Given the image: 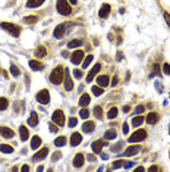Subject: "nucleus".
<instances>
[{
    "instance_id": "dca6fc26",
    "label": "nucleus",
    "mask_w": 170,
    "mask_h": 172,
    "mask_svg": "<svg viewBox=\"0 0 170 172\" xmlns=\"http://www.w3.org/2000/svg\"><path fill=\"white\" fill-rule=\"evenodd\" d=\"M81 141H82V135H81L79 133H73L72 137H70V144H72V147L81 144Z\"/></svg>"
},
{
    "instance_id": "3c124183",
    "label": "nucleus",
    "mask_w": 170,
    "mask_h": 172,
    "mask_svg": "<svg viewBox=\"0 0 170 172\" xmlns=\"http://www.w3.org/2000/svg\"><path fill=\"white\" fill-rule=\"evenodd\" d=\"M123 166H125V169H129V168L134 166V162H126L125 165H123Z\"/></svg>"
},
{
    "instance_id": "e2e57ef3",
    "label": "nucleus",
    "mask_w": 170,
    "mask_h": 172,
    "mask_svg": "<svg viewBox=\"0 0 170 172\" xmlns=\"http://www.w3.org/2000/svg\"><path fill=\"white\" fill-rule=\"evenodd\" d=\"M169 156H170V154H169Z\"/></svg>"
},
{
    "instance_id": "b1692460",
    "label": "nucleus",
    "mask_w": 170,
    "mask_h": 172,
    "mask_svg": "<svg viewBox=\"0 0 170 172\" xmlns=\"http://www.w3.org/2000/svg\"><path fill=\"white\" fill-rule=\"evenodd\" d=\"M35 56L37 57H46L47 56V50H46V47H44V46H38L37 50H35Z\"/></svg>"
},
{
    "instance_id": "4468645a",
    "label": "nucleus",
    "mask_w": 170,
    "mask_h": 172,
    "mask_svg": "<svg viewBox=\"0 0 170 172\" xmlns=\"http://www.w3.org/2000/svg\"><path fill=\"white\" fill-rule=\"evenodd\" d=\"M47 154H49V149H47V147H43L41 150H38V152H37L34 156H32V159H34V160H43V159L46 158Z\"/></svg>"
},
{
    "instance_id": "c9c22d12",
    "label": "nucleus",
    "mask_w": 170,
    "mask_h": 172,
    "mask_svg": "<svg viewBox=\"0 0 170 172\" xmlns=\"http://www.w3.org/2000/svg\"><path fill=\"white\" fill-rule=\"evenodd\" d=\"M117 112H119V110H117V107H112V109L109 110V113H107L109 119H114V118L117 116Z\"/></svg>"
},
{
    "instance_id": "7ed1b4c3",
    "label": "nucleus",
    "mask_w": 170,
    "mask_h": 172,
    "mask_svg": "<svg viewBox=\"0 0 170 172\" xmlns=\"http://www.w3.org/2000/svg\"><path fill=\"white\" fill-rule=\"evenodd\" d=\"M0 27H2L3 29H6V31H7L10 35H13V37H19L21 27H18V25L10 24V22H2V24H0Z\"/></svg>"
},
{
    "instance_id": "58836bf2",
    "label": "nucleus",
    "mask_w": 170,
    "mask_h": 172,
    "mask_svg": "<svg viewBox=\"0 0 170 172\" xmlns=\"http://www.w3.org/2000/svg\"><path fill=\"white\" fill-rule=\"evenodd\" d=\"M10 74H12V75H13V76L21 75L19 68H18V66H15V65H12V66H10Z\"/></svg>"
},
{
    "instance_id": "a18cd8bd",
    "label": "nucleus",
    "mask_w": 170,
    "mask_h": 172,
    "mask_svg": "<svg viewBox=\"0 0 170 172\" xmlns=\"http://www.w3.org/2000/svg\"><path fill=\"white\" fill-rule=\"evenodd\" d=\"M123 166V160H116V162L113 163V169H117V168Z\"/></svg>"
},
{
    "instance_id": "5fc2aeb1",
    "label": "nucleus",
    "mask_w": 170,
    "mask_h": 172,
    "mask_svg": "<svg viewBox=\"0 0 170 172\" xmlns=\"http://www.w3.org/2000/svg\"><path fill=\"white\" fill-rule=\"evenodd\" d=\"M123 133H125V134L129 133V125H128V124H123Z\"/></svg>"
},
{
    "instance_id": "052dcab7",
    "label": "nucleus",
    "mask_w": 170,
    "mask_h": 172,
    "mask_svg": "<svg viewBox=\"0 0 170 172\" xmlns=\"http://www.w3.org/2000/svg\"><path fill=\"white\" fill-rule=\"evenodd\" d=\"M88 160H91V162H94V160H95V158H94L92 154H90V156H88Z\"/></svg>"
},
{
    "instance_id": "9b49d317",
    "label": "nucleus",
    "mask_w": 170,
    "mask_h": 172,
    "mask_svg": "<svg viewBox=\"0 0 170 172\" xmlns=\"http://www.w3.org/2000/svg\"><path fill=\"white\" fill-rule=\"evenodd\" d=\"M84 59V52L82 50H76V52H73L72 57H70V60H72L73 65H78V63L82 62Z\"/></svg>"
},
{
    "instance_id": "f03ea898",
    "label": "nucleus",
    "mask_w": 170,
    "mask_h": 172,
    "mask_svg": "<svg viewBox=\"0 0 170 172\" xmlns=\"http://www.w3.org/2000/svg\"><path fill=\"white\" fill-rule=\"evenodd\" d=\"M56 9L60 15H65V16H68V15L72 13V8L69 5L68 0H57V3H56Z\"/></svg>"
},
{
    "instance_id": "a878e982",
    "label": "nucleus",
    "mask_w": 170,
    "mask_h": 172,
    "mask_svg": "<svg viewBox=\"0 0 170 172\" xmlns=\"http://www.w3.org/2000/svg\"><path fill=\"white\" fill-rule=\"evenodd\" d=\"M116 129H109V131H106V134H104V138L109 141V140H113V138H116Z\"/></svg>"
},
{
    "instance_id": "9d476101",
    "label": "nucleus",
    "mask_w": 170,
    "mask_h": 172,
    "mask_svg": "<svg viewBox=\"0 0 170 172\" xmlns=\"http://www.w3.org/2000/svg\"><path fill=\"white\" fill-rule=\"evenodd\" d=\"M65 34H66V25H65V24L57 25V27L54 28V31H53V35L56 38H62Z\"/></svg>"
},
{
    "instance_id": "7c9ffc66",
    "label": "nucleus",
    "mask_w": 170,
    "mask_h": 172,
    "mask_svg": "<svg viewBox=\"0 0 170 172\" xmlns=\"http://www.w3.org/2000/svg\"><path fill=\"white\" fill-rule=\"evenodd\" d=\"M0 152L2 153H12L13 152V147L9 146V144H0Z\"/></svg>"
},
{
    "instance_id": "6e6d98bb",
    "label": "nucleus",
    "mask_w": 170,
    "mask_h": 172,
    "mask_svg": "<svg viewBox=\"0 0 170 172\" xmlns=\"http://www.w3.org/2000/svg\"><path fill=\"white\" fill-rule=\"evenodd\" d=\"M21 171H24V172H28V171H29V166H28V165H24V166L21 168Z\"/></svg>"
},
{
    "instance_id": "393cba45",
    "label": "nucleus",
    "mask_w": 170,
    "mask_h": 172,
    "mask_svg": "<svg viewBox=\"0 0 170 172\" xmlns=\"http://www.w3.org/2000/svg\"><path fill=\"white\" fill-rule=\"evenodd\" d=\"M44 3V0H28L27 2V8H38Z\"/></svg>"
},
{
    "instance_id": "423d86ee",
    "label": "nucleus",
    "mask_w": 170,
    "mask_h": 172,
    "mask_svg": "<svg viewBox=\"0 0 170 172\" xmlns=\"http://www.w3.org/2000/svg\"><path fill=\"white\" fill-rule=\"evenodd\" d=\"M37 100H38V103H41V105H49L50 103V93L47 90L38 91V94H37Z\"/></svg>"
},
{
    "instance_id": "aec40b11",
    "label": "nucleus",
    "mask_w": 170,
    "mask_h": 172,
    "mask_svg": "<svg viewBox=\"0 0 170 172\" xmlns=\"http://www.w3.org/2000/svg\"><path fill=\"white\" fill-rule=\"evenodd\" d=\"M65 75H66V78H65V88L68 91H70L73 88V82L70 80V76H69V71H65Z\"/></svg>"
},
{
    "instance_id": "e433bc0d",
    "label": "nucleus",
    "mask_w": 170,
    "mask_h": 172,
    "mask_svg": "<svg viewBox=\"0 0 170 172\" xmlns=\"http://www.w3.org/2000/svg\"><path fill=\"white\" fill-rule=\"evenodd\" d=\"M91 90H92V93H94V96H101L103 91H104L103 90V87H100V86H94Z\"/></svg>"
},
{
    "instance_id": "4c0bfd02",
    "label": "nucleus",
    "mask_w": 170,
    "mask_h": 172,
    "mask_svg": "<svg viewBox=\"0 0 170 172\" xmlns=\"http://www.w3.org/2000/svg\"><path fill=\"white\" fill-rule=\"evenodd\" d=\"M24 21L27 24H35V22L38 21V18H37V16H25Z\"/></svg>"
},
{
    "instance_id": "20e7f679",
    "label": "nucleus",
    "mask_w": 170,
    "mask_h": 172,
    "mask_svg": "<svg viewBox=\"0 0 170 172\" xmlns=\"http://www.w3.org/2000/svg\"><path fill=\"white\" fill-rule=\"evenodd\" d=\"M145 138H147V131L145 129H136L135 133L128 138V141H129V143H141V141H144Z\"/></svg>"
},
{
    "instance_id": "680f3d73",
    "label": "nucleus",
    "mask_w": 170,
    "mask_h": 172,
    "mask_svg": "<svg viewBox=\"0 0 170 172\" xmlns=\"http://www.w3.org/2000/svg\"><path fill=\"white\" fill-rule=\"evenodd\" d=\"M69 3H72V5H76V0H69Z\"/></svg>"
},
{
    "instance_id": "a211bd4d",
    "label": "nucleus",
    "mask_w": 170,
    "mask_h": 172,
    "mask_svg": "<svg viewBox=\"0 0 170 172\" xmlns=\"http://www.w3.org/2000/svg\"><path fill=\"white\" fill-rule=\"evenodd\" d=\"M97 84L100 87H107L110 84V80H109L107 75H100V76H97Z\"/></svg>"
},
{
    "instance_id": "4d7b16f0",
    "label": "nucleus",
    "mask_w": 170,
    "mask_h": 172,
    "mask_svg": "<svg viewBox=\"0 0 170 172\" xmlns=\"http://www.w3.org/2000/svg\"><path fill=\"white\" fill-rule=\"evenodd\" d=\"M122 59H123V55L119 52V53H117V56H116V60H122Z\"/></svg>"
},
{
    "instance_id": "5701e85b",
    "label": "nucleus",
    "mask_w": 170,
    "mask_h": 172,
    "mask_svg": "<svg viewBox=\"0 0 170 172\" xmlns=\"http://www.w3.org/2000/svg\"><path fill=\"white\" fill-rule=\"evenodd\" d=\"M94 128H95V125H94V122H91V121L84 122V125H82V131H84V133H92Z\"/></svg>"
},
{
    "instance_id": "6ab92c4d",
    "label": "nucleus",
    "mask_w": 170,
    "mask_h": 172,
    "mask_svg": "<svg viewBox=\"0 0 170 172\" xmlns=\"http://www.w3.org/2000/svg\"><path fill=\"white\" fill-rule=\"evenodd\" d=\"M28 125L29 127H37L38 125V115H37V112H31V116L28 119Z\"/></svg>"
},
{
    "instance_id": "ddd939ff",
    "label": "nucleus",
    "mask_w": 170,
    "mask_h": 172,
    "mask_svg": "<svg viewBox=\"0 0 170 172\" xmlns=\"http://www.w3.org/2000/svg\"><path fill=\"white\" fill-rule=\"evenodd\" d=\"M0 135L3 138H12L15 135V133H13V129L7 128V127H0Z\"/></svg>"
},
{
    "instance_id": "09e8293b",
    "label": "nucleus",
    "mask_w": 170,
    "mask_h": 172,
    "mask_svg": "<svg viewBox=\"0 0 170 172\" xmlns=\"http://www.w3.org/2000/svg\"><path fill=\"white\" fill-rule=\"evenodd\" d=\"M144 109H145V107H144V106H142V105L136 106V109H135V113H142V112H144Z\"/></svg>"
},
{
    "instance_id": "bf43d9fd",
    "label": "nucleus",
    "mask_w": 170,
    "mask_h": 172,
    "mask_svg": "<svg viewBox=\"0 0 170 172\" xmlns=\"http://www.w3.org/2000/svg\"><path fill=\"white\" fill-rule=\"evenodd\" d=\"M129 110H131V106H125L123 107V112H129Z\"/></svg>"
},
{
    "instance_id": "6e6552de",
    "label": "nucleus",
    "mask_w": 170,
    "mask_h": 172,
    "mask_svg": "<svg viewBox=\"0 0 170 172\" xmlns=\"http://www.w3.org/2000/svg\"><path fill=\"white\" fill-rule=\"evenodd\" d=\"M100 69H101V63H97V65H94V66L91 68V71L88 72L87 75V82H91L94 78H95V75H97L98 72H100Z\"/></svg>"
},
{
    "instance_id": "cd10ccee",
    "label": "nucleus",
    "mask_w": 170,
    "mask_h": 172,
    "mask_svg": "<svg viewBox=\"0 0 170 172\" xmlns=\"http://www.w3.org/2000/svg\"><path fill=\"white\" fill-rule=\"evenodd\" d=\"M90 100H91V97L88 94H82L81 96V99H79V105L81 106H88L90 105Z\"/></svg>"
},
{
    "instance_id": "c85d7f7f",
    "label": "nucleus",
    "mask_w": 170,
    "mask_h": 172,
    "mask_svg": "<svg viewBox=\"0 0 170 172\" xmlns=\"http://www.w3.org/2000/svg\"><path fill=\"white\" fill-rule=\"evenodd\" d=\"M40 146H41V138H40L38 135L32 137V140H31V147H32V149H38Z\"/></svg>"
},
{
    "instance_id": "bb28decb",
    "label": "nucleus",
    "mask_w": 170,
    "mask_h": 172,
    "mask_svg": "<svg viewBox=\"0 0 170 172\" xmlns=\"http://www.w3.org/2000/svg\"><path fill=\"white\" fill-rule=\"evenodd\" d=\"M79 46H82V40H79V38H75V40H70L68 43V47L69 49H73V47H79Z\"/></svg>"
},
{
    "instance_id": "473e14b6",
    "label": "nucleus",
    "mask_w": 170,
    "mask_h": 172,
    "mask_svg": "<svg viewBox=\"0 0 170 172\" xmlns=\"http://www.w3.org/2000/svg\"><path fill=\"white\" fill-rule=\"evenodd\" d=\"M92 59H94V56H92V55H88V56L84 59V60H82V68H84V69L90 66V63L92 62Z\"/></svg>"
},
{
    "instance_id": "412c9836",
    "label": "nucleus",
    "mask_w": 170,
    "mask_h": 172,
    "mask_svg": "<svg viewBox=\"0 0 170 172\" xmlns=\"http://www.w3.org/2000/svg\"><path fill=\"white\" fill-rule=\"evenodd\" d=\"M19 135H21V140H22V141H27V138L29 137V133L25 125H21L19 127Z\"/></svg>"
},
{
    "instance_id": "49530a36",
    "label": "nucleus",
    "mask_w": 170,
    "mask_h": 172,
    "mask_svg": "<svg viewBox=\"0 0 170 172\" xmlns=\"http://www.w3.org/2000/svg\"><path fill=\"white\" fill-rule=\"evenodd\" d=\"M49 129H50V131H51V133H57V125H56V124H54V122H53V124H50L49 125Z\"/></svg>"
},
{
    "instance_id": "603ef678",
    "label": "nucleus",
    "mask_w": 170,
    "mask_h": 172,
    "mask_svg": "<svg viewBox=\"0 0 170 172\" xmlns=\"http://www.w3.org/2000/svg\"><path fill=\"white\" fill-rule=\"evenodd\" d=\"M148 171H151V172H154V171H160V168H158V166H154V165H153V166L148 168Z\"/></svg>"
},
{
    "instance_id": "f257e3e1",
    "label": "nucleus",
    "mask_w": 170,
    "mask_h": 172,
    "mask_svg": "<svg viewBox=\"0 0 170 172\" xmlns=\"http://www.w3.org/2000/svg\"><path fill=\"white\" fill-rule=\"evenodd\" d=\"M63 76H65L63 66H56L53 69V72L50 74V81H51V84H54V86H59V84H62V81H65Z\"/></svg>"
},
{
    "instance_id": "8fccbe9b",
    "label": "nucleus",
    "mask_w": 170,
    "mask_h": 172,
    "mask_svg": "<svg viewBox=\"0 0 170 172\" xmlns=\"http://www.w3.org/2000/svg\"><path fill=\"white\" fill-rule=\"evenodd\" d=\"M117 82H119V78H117V76H113V78H112V82H110V84H112V86H116Z\"/></svg>"
},
{
    "instance_id": "79ce46f5",
    "label": "nucleus",
    "mask_w": 170,
    "mask_h": 172,
    "mask_svg": "<svg viewBox=\"0 0 170 172\" xmlns=\"http://www.w3.org/2000/svg\"><path fill=\"white\" fill-rule=\"evenodd\" d=\"M163 72H164L166 75L170 76V65L169 63H164V65H163Z\"/></svg>"
},
{
    "instance_id": "2f4dec72",
    "label": "nucleus",
    "mask_w": 170,
    "mask_h": 172,
    "mask_svg": "<svg viewBox=\"0 0 170 172\" xmlns=\"http://www.w3.org/2000/svg\"><path fill=\"white\" fill-rule=\"evenodd\" d=\"M94 116H95L97 119H103V109H101V106H95V107H94Z\"/></svg>"
},
{
    "instance_id": "4be33fe9",
    "label": "nucleus",
    "mask_w": 170,
    "mask_h": 172,
    "mask_svg": "<svg viewBox=\"0 0 170 172\" xmlns=\"http://www.w3.org/2000/svg\"><path fill=\"white\" fill-rule=\"evenodd\" d=\"M29 68L32 71H41L44 66H43V63L38 62V60H29Z\"/></svg>"
},
{
    "instance_id": "1a4fd4ad",
    "label": "nucleus",
    "mask_w": 170,
    "mask_h": 172,
    "mask_svg": "<svg viewBox=\"0 0 170 172\" xmlns=\"http://www.w3.org/2000/svg\"><path fill=\"white\" fill-rule=\"evenodd\" d=\"M107 140H97V141H94V143L91 144L92 147V152L94 153H101V149L104 147V146H107Z\"/></svg>"
},
{
    "instance_id": "f704fd0d",
    "label": "nucleus",
    "mask_w": 170,
    "mask_h": 172,
    "mask_svg": "<svg viewBox=\"0 0 170 172\" xmlns=\"http://www.w3.org/2000/svg\"><path fill=\"white\" fill-rule=\"evenodd\" d=\"M7 106H9V100L6 97H0V110L7 109Z\"/></svg>"
},
{
    "instance_id": "37998d69",
    "label": "nucleus",
    "mask_w": 170,
    "mask_h": 172,
    "mask_svg": "<svg viewBox=\"0 0 170 172\" xmlns=\"http://www.w3.org/2000/svg\"><path fill=\"white\" fill-rule=\"evenodd\" d=\"M68 124H69V127H72V128H73L75 125L78 124V119H76V118H73V116H72V118L69 119V122H68Z\"/></svg>"
},
{
    "instance_id": "864d4df0",
    "label": "nucleus",
    "mask_w": 170,
    "mask_h": 172,
    "mask_svg": "<svg viewBox=\"0 0 170 172\" xmlns=\"http://www.w3.org/2000/svg\"><path fill=\"white\" fill-rule=\"evenodd\" d=\"M164 19L167 21V24H169V27H170V15L167 13V12H164Z\"/></svg>"
},
{
    "instance_id": "72a5a7b5",
    "label": "nucleus",
    "mask_w": 170,
    "mask_h": 172,
    "mask_svg": "<svg viewBox=\"0 0 170 172\" xmlns=\"http://www.w3.org/2000/svg\"><path fill=\"white\" fill-rule=\"evenodd\" d=\"M54 144H56L57 147H63L65 144H66V138H65L63 135H62V137H57V138L54 140Z\"/></svg>"
},
{
    "instance_id": "f3484780",
    "label": "nucleus",
    "mask_w": 170,
    "mask_h": 172,
    "mask_svg": "<svg viewBox=\"0 0 170 172\" xmlns=\"http://www.w3.org/2000/svg\"><path fill=\"white\" fill-rule=\"evenodd\" d=\"M145 121H147V124H150V125H154L158 121V115L156 113V112H151V113H148L147 115V118H145Z\"/></svg>"
},
{
    "instance_id": "c03bdc74",
    "label": "nucleus",
    "mask_w": 170,
    "mask_h": 172,
    "mask_svg": "<svg viewBox=\"0 0 170 172\" xmlns=\"http://www.w3.org/2000/svg\"><path fill=\"white\" fill-rule=\"evenodd\" d=\"M73 75H75L79 80V78H82L84 74H82V71H79V69H73Z\"/></svg>"
},
{
    "instance_id": "de8ad7c7",
    "label": "nucleus",
    "mask_w": 170,
    "mask_h": 172,
    "mask_svg": "<svg viewBox=\"0 0 170 172\" xmlns=\"http://www.w3.org/2000/svg\"><path fill=\"white\" fill-rule=\"evenodd\" d=\"M60 158H62V153H60V152H56V153L53 154V158H51V159H53V162H56V160H57V159H60Z\"/></svg>"
},
{
    "instance_id": "39448f33",
    "label": "nucleus",
    "mask_w": 170,
    "mask_h": 172,
    "mask_svg": "<svg viewBox=\"0 0 170 172\" xmlns=\"http://www.w3.org/2000/svg\"><path fill=\"white\" fill-rule=\"evenodd\" d=\"M51 119H53V122L57 127H63L65 122H66V119H65V113L62 112V110H54V113L51 115Z\"/></svg>"
},
{
    "instance_id": "13d9d810",
    "label": "nucleus",
    "mask_w": 170,
    "mask_h": 172,
    "mask_svg": "<svg viewBox=\"0 0 170 172\" xmlns=\"http://www.w3.org/2000/svg\"><path fill=\"white\" fill-rule=\"evenodd\" d=\"M100 154H101V159H104V160H106V159H109V156H107L106 153H100Z\"/></svg>"
},
{
    "instance_id": "ea45409f",
    "label": "nucleus",
    "mask_w": 170,
    "mask_h": 172,
    "mask_svg": "<svg viewBox=\"0 0 170 172\" xmlns=\"http://www.w3.org/2000/svg\"><path fill=\"white\" fill-rule=\"evenodd\" d=\"M122 147H123V143H122V141H119V143H116L114 146H112V150L114 153H117L119 150H122Z\"/></svg>"
},
{
    "instance_id": "2eb2a0df",
    "label": "nucleus",
    "mask_w": 170,
    "mask_h": 172,
    "mask_svg": "<svg viewBox=\"0 0 170 172\" xmlns=\"http://www.w3.org/2000/svg\"><path fill=\"white\" fill-rule=\"evenodd\" d=\"M84 162H85L84 154H82V153H78V154L75 156V159H73V166H75V168H81L84 165Z\"/></svg>"
},
{
    "instance_id": "0eeeda50",
    "label": "nucleus",
    "mask_w": 170,
    "mask_h": 172,
    "mask_svg": "<svg viewBox=\"0 0 170 172\" xmlns=\"http://www.w3.org/2000/svg\"><path fill=\"white\" fill-rule=\"evenodd\" d=\"M142 149L141 146H138V144H135V146H131V147H128L125 152H123V156L125 158H131V156H135V154H138V153L141 152Z\"/></svg>"
},
{
    "instance_id": "c756f323",
    "label": "nucleus",
    "mask_w": 170,
    "mask_h": 172,
    "mask_svg": "<svg viewBox=\"0 0 170 172\" xmlns=\"http://www.w3.org/2000/svg\"><path fill=\"white\" fill-rule=\"evenodd\" d=\"M141 124H144V116H135L132 119V127H139Z\"/></svg>"
},
{
    "instance_id": "a19ab883",
    "label": "nucleus",
    "mask_w": 170,
    "mask_h": 172,
    "mask_svg": "<svg viewBox=\"0 0 170 172\" xmlns=\"http://www.w3.org/2000/svg\"><path fill=\"white\" fill-rule=\"evenodd\" d=\"M79 116L84 118V119H87L88 116H90V110H88V109H82L81 112H79Z\"/></svg>"
},
{
    "instance_id": "f8f14e48",
    "label": "nucleus",
    "mask_w": 170,
    "mask_h": 172,
    "mask_svg": "<svg viewBox=\"0 0 170 172\" xmlns=\"http://www.w3.org/2000/svg\"><path fill=\"white\" fill-rule=\"evenodd\" d=\"M110 9H112V8H110V5H109V3H104V5L101 6V9L98 10V16H100V18H107V16H109V15H110Z\"/></svg>"
}]
</instances>
